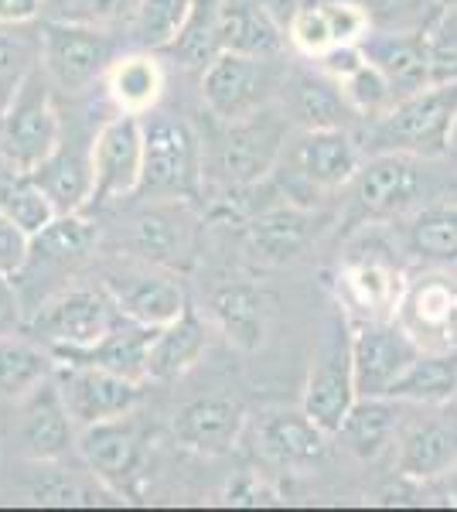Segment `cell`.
<instances>
[{
    "label": "cell",
    "mask_w": 457,
    "mask_h": 512,
    "mask_svg": "<svg viewBox=\"0 0 457 512\" xmlns=\"http://www.w3.org/2000/svg\"><path fill=\"white\" fill-rule=\"evenodd\" d=\"M93 140L96 130L89 137L79 134H62V144L55 147V154L45 164H38L31 175L45 195L52 198L55 212H82L93 202Z\"/></svg>",
    "instance_id": "cell-22"
},
{
    "label": "cell",
    "mask_w": 457,
    "mask_h": 512,
    "mask_svg": "<svg viewBox=\"0 0 457 512\" xmlns=\"http://www.w3.org/2000/svg\"><path fill=\"white\" fill-rule=\"evenodd\" d=\"M41 65V24H0V110Z\"/></svg>",
    "instance_id": "cell-39"
},
{
    "label": "cell",
    "mask_w": 457,
    "mask_h": 512,
    "mask_svg": "<svg viewBox=\"0 0 457 512\" xmlns=\"http://www.w3.org/2000/svg\"><path fill=\"white\" fill-rule=\"evenodd\" d=\"M116 35L123 31L93 28V24L48 18L41 24V69L55 93L76 96L106 79L116 62Z\"/></svg>",
    "instance_id": "cell-9"
},
{
    "label": "cell",
    "mask_w": 457,
    "mask_h": 512,
    "mask_svg": "<svg viewBox=\"0 0 457 512\" xmlns=\"http://www.w3.org/2000/svg\"><path fill=\"white\" fill-rule=\"evenodd\" d=\"M454 202H457V192H454Z\"/></svg>",
    "instance_id": "cell-53"
},
{
    "label": "cell",
    "mask_w": 457,
    "mask_h": 512,
    "mask_svg": "<svg viewBox=\"0 0 457 512\" xmlns=\"http://www.w3.org/2000/svg\"><path fill=\"white\" fill-rule=\"evenodd\" d=\"M151 342H154V328L123 318L96 345H86V349H52V359L79 362V366H99L106 373L134 379V383H147L151 379V369H147V362H151Z\"/></svg>",
    "instance_id": "cell-23"
},
{
    "label": "cell",
    "mask_w": 457,
    "mask_h": 512,
    "mask_svg": "<svg viewBox=\"0 0 457 512\" xmlns=\"http://www.w3.org/2000/svg\"><path fill=\"white\" fill-rule=\"evenodd\" d=\"M99 284L110 291L123 315L147 328L168 325V321H174L188 308V297L178 274L168 267H157V263L137 260V256L106 267Z\"/></svg>",
    "instance_id": "cell-13"
},
{
    "label": "cell",
    "mask_w": 457,
    "mask_h": 512,
    "mask_svg": "<svg viewBox=\"0 0 457 512\" xmlns=\"http://www.w3.org/2000/svg\"><path fill=\"white\" fill-rule=\"evenodd\" d=\"M28 253H31V236L7 212H0V274L18 277L21 267L28 263Z\"/></svg>",
    "instance_id": "cell-46"
},
{
    "label": "cell",
    "mask_w": 457,
    "mask_h": 512,
    "mask_svg": "<svg viewBox=\"0 0 457 512\" xmlns=\"http://www.w3.org/2000/svg\"><path fill=\"white\" fill-rule=\"evenodd\" d=\"M406 246L427 260H457V202H434L406 222Z\"/></svg>",
    "instance_id": "cell-38"
},
{
    "label": "cell",
    "mask_w": 457,
    "mask_h": 512,
    "mask_svg": "<svg viewBox=\"0 0 457 512\" xmlns=\"http://www.w3.org/2000/svg\"><path fill=\"white\" fill-rule=\"evenodd\" d=\"M447 161L457 168V117H454V127H451V140H447Z\"/></svg>",
    "instance_id": "cell-50"
},
{
    "label": "cell",
    "mask_w": 457,
    "mask_h": 512,
    "mask_svg": "<svg viewBox=\"0 0 457 512\" xmlns=\"http://www.w3.org/2000/svg\"><path fill=\"white\" fill-rule=\"evenodd\" d=\"M437 158H420L406 151H382L362 161L359 175L352 178V198L362 216L376 219H403L427 209L434 202H454L451 188H440Z\"/></svg>",
    "instance_id": "cell-4"
},
{
    "label": "cell",
    "mask_w": 457,
    "mask_h": 512,
    "mask_svg": "<svg viewBox=\"0 0 457 512\" xmlns=\"http://www.w3.org/2000/svg\"><path fill=\"white\" fill-rule=\"evenodd\" d=\"M389 396L417 407L451 403L457 396V352H420L413 366L396 379Z\"/></svg>",
    "instance_id": "cell-35"
},
{
    "label": "cell",
    "mask_w": 457,
    "mask_h": 512,
    "mask_svg": "<svg viewBox=\"0 0 457 512\" xmlns=\"http://www.w3.org/2000/svg\"><path fill=\"white\" fill-rule=\"evenodd\" d=\"M222 4H226V0H195V4H191L185 28H181V35L174 38V45L168 48L185 69H205V65L222 52V38H219Z\"/></svg>",
    "instance_id": "cell-37"
},
{
    "label": "cell",
    "mask_w": 457,
    "mask_h": 512,
    "mask_svg": "<svg viewBox=\"0 0 457 512\" xmlns=\"http://www.w3.org/2000/svg\"><path fill=\"white\" fill-rule=\"evenodd\" d=\"M324 222L328 216L314 212L311 205L277 202L243 222V250L260 267H284L324 233Z\"/></svg>",
    "instance_id": "cell-18"
},
{
    "label": "cell",
    "mask_w": 457,
    "mask_h": 512,
    "mask_svg": "<svg viewBox=\"0 0 457 512\" xmlns=\"http://www.w3.org/2000/svg\"><path fill=\"white\" fill-rule=\"evenodd\" d=\"M454 403H457V396H454Z\"/></svg>",
    "instance_id": "cell-54"
},
{
    "label": "cell",
    "mask_w": 457,
    "mask_h": 512,
    "mask_svg": "<svg viewBox=\"0 0 457 512\" xmlns=\"http://www.w3.org/2000/svg\"><path fill=\"white\" fill-rule=\"evenodd\" d=\"M130 256L168 270H188L195 256V219L188 216V202L171 198H144V205L127 222Z\"/></svg>",
    "instance_id": "cell-16"
},
{
    "label": "cell",
    "mask_w": 457,
    "mask_h": 512,
    "mask_svg": "<svg viewBox=\"0 0 457 512\" xmlns=\"http://www.w3.org/2000/svg\"><path fill=\"white\" fill-rule=\"evenodd\" d=\"M420 349L393 318H362L352 332V366L359 396H389Z\"/></svg>",
    "instance_id": "cell-17"
},
{
    "label": "cell",
    "mask_w": 457,
    "mask_h": 512,
    "mask_svg": "<svg viewBox=\"0 0 457 512\" xmlns=\"http://www.w3.org/2000/svg\"><path fill=\"white\" fill-rule=\"evenodd\" d=\"M18 403L21 414L18 427H14V441H18L24 458L38 461V465H52V461H62L76 448V420L65 410L55 376L35 386L28 396H21Z\"/></svg>",
    "instance_id": "cell-21"
},
{
    "label": "cell",
    "mask_w": 457,
    "mask_h": 512,
    "mask_svg": "<svg viewBox=\"0 0 457 512\" xmlns=\"http://www.w3.org/2000/svg\"><path fill=\"white\" fill-rule=\"evenodd\" d=\"M127 318L103 284H72L41 301L28 315V332L35 342L52 349H86L106 338Z\"/></svg>",
    "instance_id": "cell-7"
},
{
    "label": "cell",
    "mask_w": 457,
    "mask_h": 512,
    "mask_svg": "<svg viewBox=\"0 0 457 512\" xmlns=\"http://www.w3.org/2000/svg\"><path fill=\"white\" fill-rule=\"evenodd\" d=\"M0 212H7L28 236H38L58 212L45 188L38 185L31 171H21L0 158Z\"/></svg>",
    "instance_id": "cell-36"
},
{
    "label": "cell",
    "mask_w": 457,
    "mask_h": 512,
    "mask_svg": "<svg viewBox=\"0 0 457 512\" xmlns=\"http://www.w3.org/2000/svg\"><path fill=\"white\" fill-rule=\"evenodd\" d=\"M76 448L89 465L93 478L113 489L116 495H137V485L144 478V441L137 427L127 417L103 420V424L82 427Z\"/></svg>",
    "instance_id": "cell-19"
},
{
    "label": "cell",
    "mask_w": 457,
    "mask_h": 512,
    "mask_svg": "<svg viewBox=\"0 0 457 512\" xmlns=\"http://www.w3.org/2000/svg\"><path fill=\"white\" fill-rule=\"evenodd\" d=\"M396 468L403 478L430 482L457 468V403H437V417L403 420L396 437Z\"/></svg>",
    "instance_id": "cell-20"
},
{
    "label": "cell",
    "mask_w": 457,
    "mask_h": 512,
    "mask_svg": "<svg viewBox=\"0 0 457 512\" xmlns=\"http://www.w3.org/2000/svg\"><path fill=\"white\" fill-rule=\"evenodd\" d=\"M99 246V222L82 212H62L41 229L38 236H31V253H28V263L21 267V274L14 277L21 291V301H24V311H35L38 304V287L45 280V297L48 301L52 294H58L65 277H72L89 256L96 253Z\"/></svg>",
    "instance_id": "cell-8"
},
{
    "label": "cell",
    "mask_w": 457,
    "mask_h": 512,
    "mask_svg": "<svg viewBox=\"0 0 457 512\" xmlns=\"http://www.w3.org/2000/svg\"><path fill=\"white\" fill-rule=\"evenodd\" d=\"M260 495H263V489L256 485L253 475H243L236 485H229V502H236V506H253Z\"/></svg>",
    "instance_id": "cell-49"
},
{
    "label": "cell",
    "mask_w": 457,
    "mask_h": 512,
    "mask_svg": "<svg viewBox=\"0 0 457 512\" xmlns=\"http://www.w3.org/2000/svg\"><path fill=\"white\" fill-rule=\"evenodd\" d=\"M427 52L434 82H457V7H444L427 28Z\"/></svg>",
    "instance_id": "cell-43"
},
{
    "label": "cell",
    "mask_w": 457,
    "mask_h": 512,
    "mask_svg": "<svg viewBox=\"0 0 457 512\" xmlns=\"http://www.w3.org/2000/svg\"><path fill=\"white\" fill-rule=\"evenodd\" d=\"M393 321L420 352H457V274L423 270L403 284Z\"/></svg>",
    "instance_id": "cell-12"
},
{
    "label": "cell",
    "mask_w": 457,
    "mask_h": 512,
    "mask_svg": "<svg viewBox=\"0 0 457 512\" xmlns=\"http://www.w3.org/2000/svg\"><path fill=\"white\" fill-rule=\"evenodd\" d=\"M103 86L116 110L144 117V113L157 110V103H161V96H164V69H161V62L154 59V52L137 48V52L116 55Z\"/></svg>",
    "instance_id": "cell-30"
},
{
    "label": "cell",
    "mask_w": 457,
    "mask_h": 512,
    "mask_svg": "<svg viewBox=\"0 0 457 512\" xmlns=\"http://www.w3.org/2000/svg\"><path fill=\"white\" fill-rule=\"evenodd\" d=\"M359 4L369 14L372 28L413 31V35H423L444 11L440 0H359Z\"/></svg>",
    "instance_id": "cell-41"
},
{
    "label": "cell",
    "mask_w": 457,
    "mask_h": 512,
    "mask_svg": "<svg viewBox=\"0 0 457 512\" xmlns=\"http://www.w3.org/2000/svg\"><path fill=\"white\" fill-rule=\"evenodd\" d=\"M191 4L195 0H140L137 18L130 24V41L137 48H147V52H161V48H171L174 38L185 28Z\"/></svg>",
    "instance_id": "cell-40"
},
{
    "label": "cell",
    "mask_w": 457,
    "mask_h": 512,
    "mask_svg": "<svg viewBox=\"0 0 457 512\" xmlns=\"http://www.w3.org/2000/svg\"><path fill=\"white\" fill-rule=\"evenodd\" d=\"M287 28L270 11L267 0H226L222 4V52H243L273 59L284 48Z\"/></svg>",
    "instance_id": "cell-29"
},
{
    "label": "cell",
    "mask_w": 457,
    "mask_h": 512,
    "mask_svg": "<svg viewBox=\"0 0 457 512\" xmlns=\"http://www.w3.org/2000/svg\"><path fill=\"white\" fill-rule=\"evenodd\" d=\"M209 349V332H205V321L195 315V308L181 311L178 318L168 321V325L154 328V342H151V379L154 383H171V379H181L195 366L198 359Z\"/></svg>",
    "instance_id": "cell-31"
},
{
    "label": "cell",
    "mask_w": 457,
    "mask_h": 512,
    "mask_svg": "<svg viewBox=\"0 0 457 512\" xmlns=\"http://www.w3.org/2000/svg\"><path fill=\"white\" fill-rule=\"evenodd\" d=\"M144 198L191 202L205 185V144L188 120L171 113H144Z\"/></svg>",
    "instance_id": "cell-5"
},
{
    "label": "cell",
    "mask_w": 457,
    "mask_h": 512,
    "mask_svg": "<svg viewBox=\"0 0 457 512\" xmlns=\"http://www.w3.org/2000/svg\"><path fill=\"white\" fill-rule=\"evenodd\" d=\"M342 93L348 103H352V110L359 113V123L382 117V113L400 99L393 89V82L382 76L369 59H365V65H359L348 79H342Z\"/></svg>",
    "instance_id": "cell-42"
},
{
    "label": "cell",
    "mask_w": 457,
    "mask_h": 512,
    "mask_svg": "<svg viewBox=\"0 0 457 512\" xmlns=\"http://www.w3.org/2000/svg\"><path fill=\"white\" fill-rule=\"evenodd\" d=\"M55 386L79 431L103 420L130 417V410L144 400V383L79 362H55Z\"/></svg>",
    "instance_id": "cell-15"
},
{
    "label": "cell",
    "mask_w": 457,
    "mask_h": 512,
    "mask_svg": "<svg viewBox=\"0 0 457 512\" xmlns=\"http://www.w3.org/2000/svg\"><path fill=\"white\" fill-rule=\"evenodd\" d=\"M93 202L110 205L140 192L144 181V120L137 113L116 110L110 120L99 123L93 140Z\"/></svg>",
    "instance_id": "cell-14"
},
{
    "label": "cell",
    "mask_w": 457,
    "mask_h": 512,
    "mask_svg": "<svg viewBox=\"0 0 457 512\" xmlns=\"http://www.w3.org/2000/svg\"><path fill=\"white\" fill-rule=\"evenodd\" d=\"M28 325V311H24L21 291L14 277L0 274V335H18Z\"/></svg>",
    "instance_id": "cell-47"
},
{
    "label": "cell",
    "mask_w": 457,
    "mask_h": 512,
    "mask_svg": "<svg viewBox=\"0 0 457 512\" xmlns=\"http://www.w3.org/2000/svg\"><path fill=\"white\" fill-rule=\"evenodd\" d=\"M328 437L331 434L321 431L304 410L301 414H267L253 427L256 451L284 468H307L321 461L328 451Z\"/></svg>",
    "instance_id": "cell-26"
},
{
    "label": "cell",
    "mask_w": 457,
    "mask_h": 512,
    "mask_svg": "<svg viewBox=\"0 0 457 512\" xmlns=\"http://www.w3.org/2000/svg\"><path fill=\"white\" fill-rule=\"evenodd\" d=\"M451 475H454V482H451V499L457 502V468H454V472H451Z\"/></svg>",
    "instance_id": "cell-51"
},
{
    "label": "cell",
    "mask_w": 457,
    "mask_h": 512,
    "mask_svg": "<svg viewBox=\"0 0 457 512\" xmlns=\"http://www.w3.org/2000/svg\"><path fill=\"white\" fill-rule=\"evenodd\" d=\"M28 495L35 502H41V506H93L96 502L93 489H86V485L69 472H48L41 482L31 485Z\"/></svg>",
    "instance_id": "cell-45"
},
{
    "label": "cell",
    "mask_w": 457,
    "mask_h": 512,
    "mask_svg": "<svg viewBox=\"0 0 457 512\" xmlns=\"http://www.w3.org/2000/svg\"><path fill=\"white\" fill-rule=\"evenodd\" d=\"M355 400H359V390H355L352 366V332H348L345 318H331L314 345L301 410L321 431L338 434Z\"/></svg>",
    "instance_id": "cell-10"
},
{
    "label": "cell",
    "mask_w": 457,
    "mask_h": 512,
    "mask_svg": "<svg viewBox=\"0 0 457 512\" xmlns=\"http://www.w3.org/2000/svg\"><path fill=\"white\" fill-rule=\"evenodd\" d=\"M246 427V410L232 396H202L188 403L174 417V437L188 451L198 454H226L236 448Z\"/></svg>",
    "instance_id": "cell-24"
},
{
    "label": "cell",
    "mask_w": 457,
    "mask_h": 512,
    "mask_svg": "<svg viewBox=\"0 0 457 512\" xmlns=\"http://www.w3.org/2000/svg\"><path fill=\"white\" fill-rule=\"evenodd\" d=\"M290 117L304 130L318 127H345L352 130L359 123V113L342 93V82L324 76V72H304L294 79V96H290Z\"/></svg>",
    "instance_id": "cell-33"
},
{
    "label": "cell",
    "mask_w": 457,
    "mask_h": 512,
    "mask_svg": "<svg viewBox=\"0 0 457 512\" xmlns=\"http://www.w3.org/2000/svg\"><path fill=\"white\" fill-rule=\"evenodd\" d=\"M212 315L236 349H260L267 342L273 297L256 284H226L212 294Z\"/></svg>",
    "instance_id": "cell-27"
},
{
    "label": "cell",
    "mask_w": 457,
    "mask_h": 512,
    "mask_svg": "<svg viewBox=\"0 0 457 512\" xmlns=\"http://www.w3.org/2000/svg\"><path fill=\"white\" fill-rule=\"evenodd\" d=\"M290 123V110H277L273 103L239 120H215V134L202 140L205 178H215L222 188L270 178L290 140Z\"/></svg>",
    "instance_id": "cell-2"
},
{
    "label": "cell",
    "mask_w": 457,
    "mask_h": 512,
    "mask_svg": "<svg viewBox=\"0 0 457 512\" xmlns=\"http://www.w3.org/2000/svg\"><path fill=\"white\" fill-rule=\"evenodd\" d=\"M137 7L140 0H72L65 18L106 31H130V24L137 18Z\"/></svg>",
    "instance_id": "cell-44"
},
{
    "label": "cell",
    "mask_w": 457,
    "mask_h": 512,
    "mask_svg": "<svg viewBox=\"0 0 457 512\" xmlns=\"http://www.w3.org/2000/svg\"><path fill=\"white\" fill-rule=\"evenodd\" d=\"M359 45H362L365 59L393 82V89L400 99L434 82V76H430L427 31H423V35H413V31L369 28V35H365Z\"/></svg>",
    "instance_id": "cell-25"
},
{
    "label": "cell",
    "mask_w": 457,
    "mask_h": 512,
    "mask_svg": "<svg viewBox=\"0 0 457 512\" xmlns=\"http://www.w3.org/2000/svg\"><path fill=\"white\" fill-rule=\"evenodd\" d=\"M65 123L55 106V86L45 69H31L0 110V158L21 171H35L62 144Z\"/></svg>",
    "instance_id": "cell-6"
},
{
    "label": "cell",
    "mask_w": 457,
    "mask_h": 512,
    "mask_svg": "<svg viewBox=\"0 0 457 512\" xmlns=\"http://www.w3.org/2000/svg\"><path fill=\"white\" fill-rule=\"evenodd\" d=\"M440 4H444V7H457V0H440Z\"/></svg>",
    "instance_id": "cell-52"
},
{
    "label": "cell",
    "mask_w": 457,
    "mask_h": 512,
    "mask_svg": "<svg viewBox=\"0 0 457 512\" xmlns=\"http://www.w3.org/2000/svg\"><path fill=\"white\" fill-rule=\"evenodd\" d=\"M55 376V359L41 342H35L28 332L0 335V400L28 396L35 386Z\"/></svg>",
    "instance_id": "cell-34"
},
{
    "label": "cell",
    "mask_w": 457,
    "mask_h": 512,
    "mask_svg": "<svg viewBox=\"0 0 457 512\" xmlns=\"http://www.w3.org/2000/svg\"><path fill=\"white\" fill-rule=\"evenodd\" d=\"M362 161L365 154L352 130H301L297 137L287 140L284 154H280L277 168H273V178H277L280 195H287V202L311 205V198L352 185Z\"/></svg>",
    "instance_id": "cell-3"
},
{
    "label": "cell",
    "mask_w": 457,
    "mask_h": 512,
    "mask_svg": "<svg viewBox=\"0 0 457 512\" xmlns=\"http://www.w3.org/2000/svg\"><path fill=\"white\" fill-rule=\"evenodd\" d=\"M406 403L396 396H359L348 410L338 437L345 441V448L362 461L379 458L386 448H393V441L400 437Z\"/></svg>",
    "instance_id": "cell-28"
},
{
    "label": "cell",
    "mask_w": 457,
    "mask_h": 512,
    "mask_svg": "<svg viewBox=\"0 0 457 512\" xmlns=\"http://www.w3.org/2000/svg\"><path fill=\"white\" fill-rule=\"evenodd\" d=\"M457 117V82H430L417 93L396 99L382 117L365 120L355 134L362 154L406 151L420 158H447V140Z\"/></svg>",
    "instance_id": "cell-1"
},
{
    "label": "cell",
    "mask_w": 457,
    "mask_h": 512,
    "mask_svg": "<svg viewBox=\"0 0 457 512\" xmlns=\"http://www.w3.org/2000/svg\"><path fill=\"white\" fill-rule=\"evenodd\" d=\"M277 59V55H273ZM273 59L243 52H219L202 69V103L215 120H239L273 103L284 72Z\"/></svg>",
    "instance_id": "cell-11"
},
{
    "label": "cell",
    "mask_w": 457,
    "mask_h": 512,
    "mask_svg": "<svg viewBox=\"0 0 457 512\" xmlns=\"http://www.w3.org/2000/svg\"><path fill=\"white\" fill-rule=\"evenodd\" d=\"M342 277L348 301L362 311V318H393L406 280L400 277V270H396V263L389 256H355V260H348Z\"/></svg>",
    "instance_id": "cell-32"
},
{
    "label": "cell",
    "mask_w": 457,
    "mask_h": 512,
    "mask_svg": "<svg viewBox=\"0 0 457 512\" xmlns=\"http://www.w3.org/2000/svg\"><path fill=\"white\" fill-rule=\"evenodd\" d=\"M45 14V0H0V24H35Z\"/></svg>",
    "instance_id": "cell-48"
}]
</instances>
